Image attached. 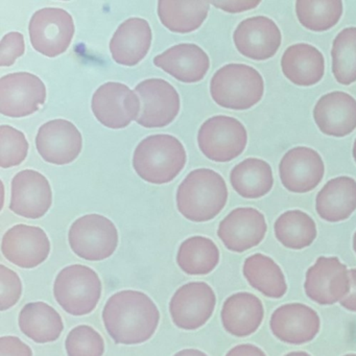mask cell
<instances>
[{"mask_svg": "<svg viewBox=\"0 0 356 356\" xmlns=\"http://www.w3.org/2000/svg\"><path fill=\"white\" fill-rule=\"evenodd\" d=\"M155 302L139 291H118L103 309V322L111 339L120 345H138L151 339L159 325Z\"/></svg>", "mask_w": 356, "mask_h": 356, "instance_id": "1", "label": "cell"}, {"mask_svg": "<svg viewBox=\"0 0 356 356\" xmlns=\"http://www.w3.org/2000/svg\"><path fill=\"white\" fill-rule=\"evenodd\" d=\"M177 208L186 220L205 222L213 220L226 206L228 187L218 172L197 168L187 175L177 191Z\"/></svg>", "mask_w": 356, "mask_h": 356, "instance_id": "2", "label": "cell"}, {"mask_svg": "<svg viewBox=\"0 0 356 356\" xmlns=\"http://www.w3.org/2000/svg\"><path fill=\"white\" fill-rule=\"evenodd\" d=\"M184 145L172 135H152L137 145L133 168L145 182L162 185L174 181L186 165Z\"/></svg>", "mask_w": 356, "mask_h": 356, "instance_id": "3", "label": "cell"}, {"mask_svg": "<svg viewBox=\"0 0 356 356\" xmlns=\"http://www.w3.org/2000/svg\"><path fill=\"white\" fill-rule=\"evenodd\" d=\"M210 95L218 106L226 109H251L264 97V78L252 66L227 64L212 76Z\"/></svg>", "mask_w": 356, "mask_h": 356, "instance_id": "4", "label": "cell"}, {"mask_svg": "<svg viewBox=\"0 0 356 356\" xmlns=\"http://www.w3.org/2000/svg\"><path fill=\"white\" fill-rule=\"evenodd\" d=\"M57 303L72 316H82L97 308L102 296V281L92 268L72 264L60 270L54 283Z\"/></svg>", "mask_w": 356, "mask_h": 356, "instance_id": "5", "label": "cell"}, {"mask_svg": "<svg viewBox=\"0 0 356 356\" xmlns=\"http://www.w3.org/2000/svg\"><path fill=\"white\" fill-rule=\"evenodd\" d=\"M118 241L115 225L101 214L81 216L72 222L68 232L72 252L87 261H102L111 257L118 249Z\"/></svg>", "mask_w": 356, "mask_h": 356, "instance_id": "6", "label": "cell"}, {"mask_svg": "<svg viewBox=\"0 0 356 356\" xmlns=\"http://www.w3.org/2000/svg\"><path fill=\"white\" fill-rule=\"evenodd\" d=\"M202 154L218 163L232 161L241 155L248 145V132L236 118L216 115L206 120L197 133Z\"/></svg>", "mask_w": 356, "mask_h": 356, "instance_id": "7", "label": "cell"}, {"mask_svg": "<svg viewBox=\"0 0 356 356\" xmlns=\"http://www.w3.org/2000/svg\"><path fill=\"white\" fill-rule=\"evenodd\" d=\"M74 18L60 8H44L31 18L29 33L35 51L55 58L67 51L74 36Z\"/></svg>", "mask_w": 356, "mask_h": 356, "instance_id": "8", "label": "cell"}, {"mask_svg": "<svg viewBox=\"0 0 356 356\" xmlns=\"http://www.w3.org/2000/svg\"><path fill=\"white\" fill-rule=\"evenodd\" d=\"M91 109L95 118L106 128L120 130L139 118L141 101L127 85L109 82L95 91Z\"/></svg>", "mask_w": 356, "mask_h": 356, "instance_id": "9", "label": "cell"}, {"mask_svg": "<svg viewBox=\"0 0 356 356\" xmlns=\"http://www.w3.org/2000/svg\"><path fill=\"white\" fill-rule=\"evenodd\" d=\"M350 289L349 270L337 257L321 256L306 272L304 291L318 305H333L341 302Z\"/></svg>", "mask_w": 356, "mask_h": 356, "instance_id": "10", "label": "cell"}, {"mask_svg": "<svg viewBox=\"0 0 356 356\" xmlns=\"http://www.w3.org/2000/svg\"><path fill=\"white\" fill-rule=\"evenodd\" d=\"M47 101V87L39 76L16 72L0 79V112L13 118L36 113Z\"/></svg>", "mask_w": 356, "mask_h": 356, "instance_id": "11", "label": "cell"}, {"mask_svg": "<svg viewBox=\"0 0 356 356\" xmlns=\"http://www.w3.org/2000/svg\"><path fill=\"white\" fill-rule=\"evenodd\" d=\"M141 101L137 124L147 129H160L172 124L180 112V95L162 79H147L135 88Z\"/></svg>", "mask_w": 356, "mask_h": 356, "instance_id": "12", "label": "cell"}, {"mask_svg": "<svg viewBox=\"0 0 356 356\" xmlns=\"http://www.w3.org/2000/svg\"><path fill=\"white\" fill-rule=\"evenodd\" d=\"M216 296L208 283L189 282L179 287L170 303L172 322L183 330H197L213 314Z\"/></svg>", "mask_w": 356, "mask_h": 356, "instance_id": "13", "label": "cell"}, {"mask_svg": "<svg viewBox=\"0 0 356 356\" xmlns=\"http://www.w3.org/2000/svg\"><path fill=\"white\" fill-rule=\"evenodd\" d=\"M3 257L22 268L42 264L51 254V241L40 227L19 224L5 233L1 241Z\"/></svg>", "mask_w": 356, "mask_h": 356, "instance_id": "14", "label": "cell"}, {"mask_svg": "<svg viewBox=\"0 0 356 356\" xmlns=\"http://www.w3.org/2000/svg\"><path fill=\"white\" fill-rule=\"evenodd\" d=\"M237 51L254 61L272 59L280 49L282 35L276 22L266 16L243 20L233 33Z\"/></svg>", "mask_w": 356, "mask_h": 356, "instance_id": "15", "label": "cell"}, {"mask_svg": "<svg viewBox=\"0 0 356 356\" xmlns=\"http://www.w3.org/2000/svg\"><path fill=\"white\" fill-rule=\"evenodd\" d=\"M51 204L53 191L47 177L34 170L15 175L11 185L12 212L29 220H38L49 212Z\"/></svg>", "mask_w": 356, "mask_h": 356, "instance_id": "16", "label": "cell"}, {"mask_svg": "<svg viewBox=\"0 0 356 356\" xmlns=\"http://www.w3.org/2000/svg\"><path fill=\"white\" fill-rule=\"evenodd\" d=\"M266 232L268 224L259 210L239 207L220 222L218 236L229 251L243 253L259 245Z\"/></svg>", "mask_w": 356, "mask_h": 356, "instance_id": "17", "label": "cell"}, {"mask_svg": "<svg viewBox=\"0 0 356 356\" xmlns=\"http://www.w3.org/2000/svg\"><path fill=\"white\" fill-rule=\"evenodd\" d=\"M325 164L316 149L297 147L284 154L279 164V177L286 191L307 193L322 182Z\"/></svg>", "mask_w": 356, "mask_h": 356, "instance_id": "18", "label": "cell"}, {"mask_svg": "<svg viewBox=\"0 0 356 356\" xmlns=\"http://www.w3.org/2000/svg\"><path fill=\"white\" fill-rule=\"evenodd\" d=\"M36 147L47 163L66 165L80 156L83 149L82 134L70 120H51L39 129Z\"/></svg>", "mask_w": 356, "mask_h": 356, "instance_id": "19", "label": "cell"}, {"mask_svg": "<svg viewBox=\"0 0 356 356\" xmlns=\"http://www.w3.org/2000/svg\"><path fill=\"white\" fill-rule=\"evenodd\" d=\"M270 328L282 343L304 345L314 341L320 332L321 318L314 308L305 304H283L273 312Z\"/></svg>", "mask_w": 356, "mask_h": 356, "instance_id": "20", "label": "cell"}, {"mask_svg": "<svg viewBox=\"0 0 356 356\" xmlns=\"http://www.w3.org/2000/svg\"><path fill=\"white\" fill-rule=\"evenodd\" d=\"M314 120L326 136L343 138L356 129V101L343 91L323 95L314 108Z\"/></svg>", "mask_w": 356, "mask_h": 356, "instance_id": "21", "label": "cell"}, {"mask_svg": "<svg viewBox=\"0 0 356 356\" xmlns=\"http://www.w3.org/2000/svg\"><path fill=\"white\" fill-rule=\"evenodd\" d=\"M153 33L149 22L143 18H129L118 26L110 41V53L116 63L135 66L149 53Z\"/></svg>", "mask_w": 356, "mask_h": 356, "instance_id": "22", "label": "cell"}, {"mask_svg": "<svg viewBox=\"0 0 356 356\" xmlns=\"http://www.w3.org/2000/svg\"><path fill=\"white\" fill-rule=\"evenodd\" d=\"M154 64L176 80L187 84L201 82L210 68V59L199 45H175L154 58Z\"/></svg>", "mask_w": 356, "mask_h": 356, "instance_id": "23", "label": "cell"}, {"mask_svg": "<svg viewBox=\"0 0 356 356\" xmlns=\"http://www.w3.org/2000/svg\"><path fill=\"white\" fill-rule=\"evenodd\" d=\"M222 327L235 337L254 334L261 326L264 307L257 296L247 291L234 293L227 298L220 312Z\"/></svg>", "mask_w": 356, "mask_h": 356, "instance_id": "24", "label": "cell"}, {"mask_svg": "<svg viewBox=\"0 0 356 356\" xmlns=\"http://www.w3.org/2000/svg\"><path fill=\"white\" fill-rule=\"evenodd\" d=\"M281 70L289 82L299 87H312L322 81L325 58L314 45L298 43L285 49Z\"/></svg>", "mask_w": 356, "mask_h": 356, "instance_id": "25", "label": "cell"}, {"mask_svg": "<svg viewBox=\"0 0 356 356\" xmlns=\"http://www.w3.org/2000/svg\"><path fill=\"white\" fill-rule=\"evenodd\" d=\"M356 210V180L341 176L331 179L316 197V211L325 222L348 220Z\"/></svg>", "mask_w": 356, "mask_h": 356, "instance_id": "26", "label": "cell"}, {"mask_svg": "<svg viewBox=\"0 0 356 356\" xmlns=\"http://www.w3.org/2000/svg\"><path fill=\"white\" fill-rule=\"evenodd\" d=\"M18 325L22 332L37 343H53L64 330L61 314L44 302L26 304L20 312Z\"/></svg>", "mask_w": 356, "mask_h": 356, "instance_id": "27", "label": "cell"}, {"mask_svg": "<svg viewBox=\"0 0 356 356\" xmlns=\"http://www.w3.org/2000/svg\"><path fill=\"white\" fill-rule=\"evenodd\" d=\"M230 183L243 199H260L272 191L274 175L268 162L259 158H247L231 170Z\"/></svg>", "mask_w": 356, "mask_h": 356, "instance_id": "28", "label": "cell"}, {"mask_svg": "<svg viewBox=\"0 0 356 356\" xmlns=\"http://www.w3.org/2000/svg\"><path fill=\"white\" fill-rule=\"evenodd\" d=\"M210 1L204 0H160L158 16L170 32L188 34L201 28L209 13Z\"/></svg>", "mask_w": 356, "mask_h": 356, "instance_id": "29", "label": "cell"}, {"mask_svg": "<svg viewBox=\"0 0 356 356\" xmlns=\"http://www.w3.org/2000/svg\"><path fill=\"white\" fill-rule=\"evenodd\" d=\"M243 274L256 291L270 299H281L287 291L286 279L280 266L264 254H254L243 262Z\"/></svg>", "mask_w": 356, "mask_h": 356, "instance_id": "30", "label": "cell"}, {"mask_svg": "<svg viewBox=\"0 0 356 356\" xmlns=\"http://www.w3.org/2000/svg\"><path fill=\"white\" fill-rule=\"evenodd\" d=\"M220 250L212 239L193 236L185 239L179 248L177 264L187 275H208L220 262Z\"/></svg>", "mask_w": 356, "mask_h": 356, "instance_id": "31", "label": "cell"}, {"mask_svg": "<svg viewBox=\"0 0 356 356\" xmlns=\"http://www.w3.org/2000/svg\"><path fill=\"white\" fill-rule=\"evenodd\" d=\"M274 232L283 247L296 251L309 247L318 236L316 222L301 210L283 212L275 222Z\"/></svg>", "mask_w": 356, "mask_h": 356, "instance_id": "32", "label": "cell"}, {"mask_svg": "<svg viewBox=\"0 0 356 356\" xmlns=\"http://www.w3.org/2000/svg\"><path fill=\"white\" fill-rule=\"evenodd\" d=\"M343 11V5L341 0H298L296 3V15L300 24L312 32H326L334 28L341 20Z\"/></svg>", "mask_w": 356, "mask_h": 356, "instance_id": "33", "label": "cell"}, {"mask_svg": "<svg viewBox=\"0 0 356 356\" xmlns=\"http://www.w3.org/2000/svg\"><path fill=\"white\" fill-rule=\"evenodd\" d=\"M332 74L343 86L356 82V28L343 29L335 37L331 49Z\"/></svg>", "mask_w": 356, "mask_h": 356, "instance_id": "34", "label": "cell"}, {"mask_svg": "<svg viewBox=\"0 0 356 356\" xmlns=\"http://www.w3.org/2000/svg\"><path fill=\"white\" fill-rule=\"evenodd\" d=\"M29 141L22 131L13 127L0 126V168L20 165L28 157Z\"/></svg>", "mask_w": 356, "mask_h": 356, "instance_id": "35", "label": "cell"}, {"mask_svg": "<svg viewBox=\"0 0 356 356\" xmlns=\"http://www.w3.org/2000/svg\"><path fill=\"white\" fill-rule=\"evenodd\" d=\"M65 349L70 356H101L105 353V341L92 327L79 325L68 333Z\"/></svg>", "mask_w": 356, "mask_h": 356, "instance_id": "36", "label": "cell"}, {"mask_svg": "<svg viewBox=\"0 0 356 356\" xmlns=\"http://www.w3.org/2000/svg\"><path fill=\"white\" fill-rule=\"evenodd\" d=\"M22 295V282L17 273L0 266V310L6 312L19 302Z\"/></svg>", "mask_w": 356, "mask_h": 356, "instance_id": "37", "label": "cell"}, {"mask_svg": "<svg viewBox=\"0 0 356 356\" xmlns=\"http://www.w3.org/2000/svg\"><path fill=\"white\" fill-rule=\"evenodd\" d=\"M26 53V42L22 33L11 32L6 35L0 42V66L14 65L18 58Z\"/></svg>", "mask_w": 356, "mask_h": 356, "instance_id": "38", "label": "cell"}, {"mask_svg": "<svg viewBox=\"0 0 356 356\" xmlns=\"http://www.w3.org/2000/svg\"><path fill=\"white\" fill-rule=\"evenodd\" d=\"M33 350L16 337L0 339V355H33Z\"/></svg>", "mask_w": 356, "mask_h": 356, "instance_id": "39", "label": "cell"}, {"mask_svg": "<svg viewBox=\"0 0 356 356\" xmlns=\"http://www.w3.org/2000/svg\"><path fill=\"white\" fill-rule=\"evenodd\" d=\"M261 1H210V5L227 12V13H243L255 9Z\"/></svg>", "mask_w": 356, "mask_h": 356, "instance_id": "40", "label": "cell"}, {"mask_svg": "<svg viewBox=\"0 0 356 356\" xmlns=\"http://www.w3.org/2000/svg\"><path fill=\"white\" fill-rule=\"evenodd\" d=\"M349 273L351 278V289L350 293L339 302V304L348 312H356V268L349 270Z\"/></svg>", "mask_w": 356, "mask_h": 356, "instance_id": "41", "label": "cell"}, {"mask_svg": "<svg viewBox=\"0 0 356 356\" xmlns=\"http://www.w3.org/2000/svg\"><path fill=\"white\" fill-rule=\"evenodd\" d=\"M228 356L233 355H266L264 350L258 348L257 346L251 345V343H245V345H238L232 348L230 351L227 353Z\"/></svg>", "mask_w": 356, "mask_h": 356, "instance_id": "42", "label": "cell"}, {"mask_svg": "<svg viewBox=\"0 0 356 356\" xmlns=\"http://www.w3.org/2000/svg\"><path fill=\"white\" fill-rule=\"evenodd\" d=\"M175 355H207V354H206L205 352L201 351V350L185 349L182 350V351H179L178 353L175 354Z\"/></svg>", "mask_w": 356, "mask_h": 356, "instance_id": "43", "label": "cell"}, {"mask_svg": "<svg viewBox=\"0 0 356 356\" xmlns=\"http://www.w3.org/2000/svg\"><path fill=\"white\" fill-rule=\"evenodd\" d=\"M286 355H308V353H306V352L298 351L291 352V353H287Z\"/></svg>", "mask_w": 356, "mask_h": 356, "instance_id": "44", "label": "cell"}, {"mask_svg": "<svg viewBox=\"0 0 356 356\" xmlns=\"http://www.w3.org/2000/svg\"><path fill=\"white\" fill-rule=\"evenodd\" d=\"M352 155H353V159L356 163V139L355 141H354L353 149H352Z\"/></svg>", "mask_w": 356, "mask_h": 356, "instance_id": "45", "label": "cell"}, {"mask_svg": "<svg viewBox=\"0 0 356 356\" xmlns=\"http://www.w3.org/2000/svg\"><path fill=\"white\" fill-rule=\"evenodd\" d=\"M352 247H353V251L356 254V232L353 235V241H352Z\"/></svg>", "mask_w": 356, "mask_h": 356, "instance_id": "46", "label": "cell"}]
</instances>
